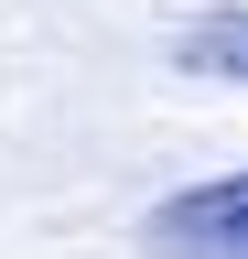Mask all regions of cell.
Wrapping results in <instances>:
<instances>
[{
  "label": "cell",
  "mask_w": 248,
  "mask_h": 259,
  "mask_svg": "<svg viewBox=\"0 0 248 259\" xmlns=\"http://www.w3.org/2000/svg\"><path fill=\"white\" fill-rule=\"evenodd\" d=\"M173 65H183V76H248V11H194V22H183L173 32Z\"/></svg>",
  "instance_id": "2"
},
{
  "label": "cell",
  "mask_w": 248,
  "mask_h": 259,
  "mask_svg": "<svg viewBox=\"0 0 248 259\" xmlns=\"http://www.w3.org/2000/svg\"><path fill=\"white\" fill-rule=\"evenodd\" d=\"M140 248L151 259H248V173L162 194V205L140 216Z\"/></svg>",
  "instance_id": "1"
}]
</instances>
